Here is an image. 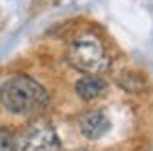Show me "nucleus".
<instances>
[{
  "instance_id": "nucleus-1",
  "label": "nucleus",
  "mask_w": 153,
  "mask_h": 151,
  "mask_svg": "<svg viewBox=\"0 0 153 151\" xmlns=\"http://www.w3.org/2000/svg\"><path fill=\"white\" fill-rule=\"evenodd\" d=\"M0 104L13 115H34L49 104V94L32 77L17 74L0 85Z\"/></svg>"
},
{
  "instance_id": "nucleus-2",
  "label": "nucleus",
  "mask_w": 153,
  "mask_h": 151,
  "mask_svg": "<svg viewBox=\"0 0 153 151\" xmlns=\"http://www.w3.org/2000/svg\"><path fill=\"white\" fill-rule=\"evenodd\" d=\"M66 60L72 68L85 74H98L111 66V55L106 47L94 34H81L72 39L66 51Z\"/></svg>"
},
{
  "instance_id": "nucleus-3",
  "label": "nucleus",
  "mask_w": 153,
  "mask_h": 151,
  "mask_svg": "<svg viewBox=\"0 0 153 151\" xmlns=\"http://www.w3.org/2000/svg\"><path fill=\"white\" fill-rule=\"evenodd\" d=\"M17 151H60V136L47 119H32L15 136Z\"/></svg>"
},
{
  "instance_id": "nucleus-4",
  "label": "nucleus",
  "mask_w": 153,
  "mask_h": 151,
  "mask_svg": "<svg viewBox=\"0 0 153 151\" xmlns=\"http://www.w3.org/2000/svg\"><path fill=\"white\" fill-rule=\"evenodd\" d=\"M111 128L108 117L102 111H89L79 119V132L87 138V141H98L102 138Z\"/></svg>"
},
{
  "instance_id": "nucleus-5",
  "label": "nucleus",
  "mask_w": 153,
  "mask_h": 151,
  "mask_svg": "<svg viewBox=\"0 0 153 151\" xmlns=\"http://www.w3.org/2000/svg\"><path fill=\"white\" fill-rule=\"evenodd\" d=\"M106 83L98 77V74H85L83 79L76 81L74 89H76V96L85 102H91V100H98L106 94Z\"/></svg>"
},
{
  "instance_id": "nucleus-6",
  "label": "nucleus",
  "mask_w": 153,
  "mask_h": 151,
  "mask_svg": "<svg viewBox=\"0 0 153 151\" xmlns=\"http://www.w3.org/2000/svg\"><path fill=\"white\" fill-rule=\"evenodd\" d=\"M117 85L121 89H128V91H140L143 89V79L136 77L134 72H121L117 77Z\"/></svg>"
},
{
  "instance_id": "nucleus-7",
  "label": "nucleus",
  "mask_w": 153,
  "mask_h": 151,
  "mask_svg": "<svg viewBox=\"0 0 153 151\" xmlns=\"http://www.w3.org/2000/svg\"><path fill=\"white\" fill-rule=\"evenodd\" d=\"M0 151H17L15 145V134L4 128H0Z\"/></svg>"
},
{
  "instance_id": "nucleus-8",
  "label": "nucleus",
  "mask_w": 153,
  "mask_h": 151,
  "mask_svg": "<svg viewBox=\"0 0 153 151\" xmlns=\"http://www.w3.org/2000/svg\"><path fill=\"white\" fill-rule=\"evenodd\" d=\"M76 151H87V149H76Z\"/></svg>"
}]
</instances>
